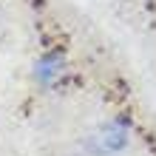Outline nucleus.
I'll use <instances>...</instances> for the list:
<instances>
[{
  "label": "nucleus",
  "instance_id": "f257e3e1",
  "mask_svg": "<svg viewBox=\"0 0 156 156\" xmlns=\"http://www.w3.org/2000/svg\"><path fill=\"white\" fill-rule=\"evenodd\" d=\"M131 142V131L122 119H108L105 125H99V131L91 136V151L99 156H111L128 148Z\"/></svg>",
  "mask_w": 156,
  "mask_h": 156
},
{
  "label": "nucleus",
  "instance_id": "f03ea898",
  "mask_svg": "<svg viewBox=\"0 0 156 156\" xmlns=\"http://www.w3.org/2000/svg\"><path fill=\"white\" fill-rule=\"evenodd\" d=\"M60 74H62V60H60V54H45V57H40L37 66H34V77H37L43 85L54 82Z\"/></svg>",
  "mask_w": 156,
  "mask_h": 156
}]
</instances>
